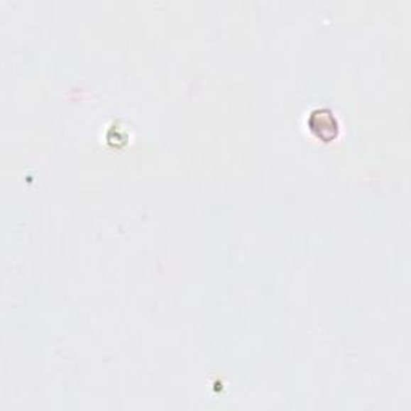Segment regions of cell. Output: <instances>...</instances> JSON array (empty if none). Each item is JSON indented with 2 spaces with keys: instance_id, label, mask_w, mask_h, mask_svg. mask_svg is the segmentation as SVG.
Instances as JSON below:
<instances>
[{
  "instance_id": "6da1fadb",
  "label": "cell",
  "mask_w": 411,
  "mask_h": 411,
  "mask_svg": "<svg viewBox=\"0 0 411 411\" xmlns=\"http://www.w3.org/2000/svg\"><path fill=\"white\" fill-rule=\"evenodd\" d=\"M310 128L323 140H331L337 133V122L329 111H315L310 116Z\"/></svg>"
}]
</instances>
